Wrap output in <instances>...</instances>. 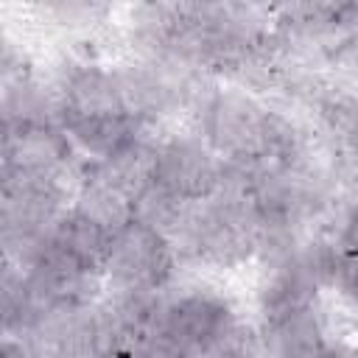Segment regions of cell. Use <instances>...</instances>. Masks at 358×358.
<instances>
[{"instance_id":"16","label":"cell","mask_w":358,"mask_h":358,"mask_svg":"<svg viewBox=\"0 0 358 358\" xmlns=\"http://www.w3.org/2000/svg\"><path fill=\"white\" fill-rule=\"evenodd\" d=\"M338 59L347 62V64H358V25L347 34V39L341 42V50H338Z\"/></svg>"},{"instance_id":"1","label":"cell","mask_w":358,"mask_h":358,"mask_svg":"<svg viewBox=\"0 0 358 358\" xmlns=\"http://www.w3.org/2000/svg\"><path fill=\"white\" fill-rule=\"evenodd\" d=\"M201 137L224 159L241 165H305L308 134L282 112L246 90H213L201 101Z\"/></svg>"},{"instance_id":"4","label":"cell","mask_w":358,"mask_h":358,"mask_svg":"<svg viewBox=\"0 0 358 358\" xmlns=\"http://www.w3.org/2000/svg\"><path fill=\"white\" fill-rule=\"evenodd\" d=\"M0 229L6 263L22 266L70 207L67 179L0 171Z\"/></svg>"},{"instance_id":"18","label":"cell","mask_w":358,"mask_h":358,"mask_svg":"<svg viewBox=\"0 0 358 358\" xmlns=\"http://www.w3.org/2000/svg\"><path fill=\"white\" fill-rule=\"evenodd\" d=\"M355 131H358V129H355Z\"/></svg>"},{"instance_id":"9","label":"cell","mask_w":358,"mask_h":358,"mask_svg":"<svg viewBox=\"0 0 358 358\" xmlns=\"http://www.w3.org/2000/svg\"><path fill=\"white\" fill-rule=\"evenodd\" d=\"M53 92H56V117L129 109L117 73L92 62H70L67 67H62Z\"/></svg>"},{"instance_id":"13","label":"cell","mask_w":358,"mask_h":358,"mask_svg":"<svg viewBox=\"0 0 358 358\" xmlns=\"http://www.w3.org/2000/svg\"><path fill=\"white\" fill-rule=\"evenodd\" d=\"M263 347L277 355H310L327 350V327L319 305L299 308L274 319H266L260 327Z\"/></svg>"},{"instance_id":"5","label":"cell","mask_w":358,"mask_h":358,"mask_svg":"<svg viewBox=\"0 0 358 358\" xmlns=\"http://www.w3.org/2000/svg\"><path fill=\"white\" fill-rule=\"evenodd\" d=\"M176 243L148 221L131 215L109 243L103 274L123 291H165L176 271Z\"/></svg>"},{"instance_id":"11","label":"cell","mask_w":358,"mask_h":358,"mask_svg":"<svg viewBox=\"0 0 358 358\" xmlns=\"http://www.w3.org/2000/svg\"><path fill=\"white\" fill-rule=\"evenodd\" d=\"M154 165H157V143L148 140L145 134H140L131 143H126L123 148H117L115 154L90 159L84 165L81 176L98 179L134 201L154 182Z\"/></svg>"},{"instance_id":"12","label":"cell","mask_w":358,"mask_h":358,"mask_svg":"<svg viewBox=\"0 0 358 358\" xmlns=\"http://www.w3.org/2000/svg\"><path fill=\"white\" fill-rule=\"evenodd\" d=\"M112 229H106L101 221H95L92 215L76 210L73 204L56 218V224L48 232V243L56 246L62 255H67L73 263H78L81 268L101 274L106 268V257H109V243H112Z\"/></svg>"},{"instance_id":"8","label":"cell","mask_w":358,"mask_h":358,"mask_svg":"<svg viewBox=\"0 0 358 358\" xmlns=\"http://www.w3.org/2000/svg\"><path fill=\"white\" fill-rule=\"evenodd\" d=\"M76 165V145L59 120L3 123V168L36 176L70 179Z\"/></svg>"},{"instance_id":"2","label":"cell","mask_w":358,"mask_h":358,"mask_svg":"<svg viewBox=\"0 0 358 358\" xmlns=\"http://www.w3.org/2000/svg\"><path fill=\"white\" fill-rule=\"evenodd\" d=\"M246 333L238 324L232 305L207 288H190L173 296H162L157 327L148 352L165 355H221L246 352L241 341Z\"/></svg>"},{"instance_id":"14","label":"cell","mask_w":358,"mask_h":358,"mask_svg":"<svg viewBox=\"0 0 358 358\" xmlns=\"http://www.w3.org/2000/svg\"><path fill=\"white\" fill-rule=\"evenodd\" d=\"M64 28H92L106 17L109 0H39Z\"/></svg>"},{"instance_id":"10","label":"cell","mask_w":358,"mask_h":358,"mask_svg":"<svg viewBox=\"0 0 358 358\" xmlns=\"http://www.w3.org/2000/svg\"><path fill=\"white\" fill-rule=\"evenodd\" d=\"M59 126L73 140L76 151L90 159H101L131 143L143 134V120L123 109V112H95V115H59Z\"/></svg>"},{"instance_id":"7","label":"cell","mask_w":358,"mask_h":358,"mask_svg":"<svg viewBox=\"0 0 358 358\" xmlns=\"http://www.w3.org/2000/svg\"><path fill=\"white\" fill-rule=\"evenodd\" d=\"M117 81L126 98V106L143 120H157L165 115L179 112L187 98L193 95V76L196 70L171 62V59H148L120 64Z\"/></svg>"},{"instance_id":"6","label":"cell","mask_w":358,"mask_h":358,"mask_svg":"<svg viewBox=\"0 0 358 358\" xmlns=\"http://www.w3.org/2000/svg\"><path fill=\"white\" fill-rule=\"evenodd\" d=\"M154 185L190 204L207 201L224 185V159L204 143V137L176 134L159 140Z\"/></svg>"},{"instance_id":"3","label":"cell","mask_w":358,"mask_h":358,"mask_svg":"<svg viewBox=\"0 0 358 358\" xmlns=\"http://www.w3.org/2000/svg\"><path fill=\"white\" fill-rule=\"evenodd\" d=\"M260 218L252 201L235 190H218L213 199L199 201L176 238L179 255L199 263L232 268L257 257L260 249Z\"/></svg>"},{"instance_id":"17","label":"cell","mask_w":358,"mask_h":358,"mask_svg":"<svg viewBox=\"0 0 358 358\" xmlns=\"http://www.w3.org/2000/svg\"><path fill=\"white\" fill-rule=\"evenodd\" d=\"M352 3H355V6H358V0H352Z\"/></svg>"},{"instance_id":"15","label":"cell","mask_w":358,"mask_h":358,"mask_svg":"<svg viewBox=\"0 0 358 358\" xmlns=\"http://www.w3.org/2000/svg\"><path fill=\"white\" fill-rule=\"evenodd\" d=\"M336 243L350 252V255H358V199L344 210L341 215V224H338V235H336Z\"/></svg>"}]
</instances>
